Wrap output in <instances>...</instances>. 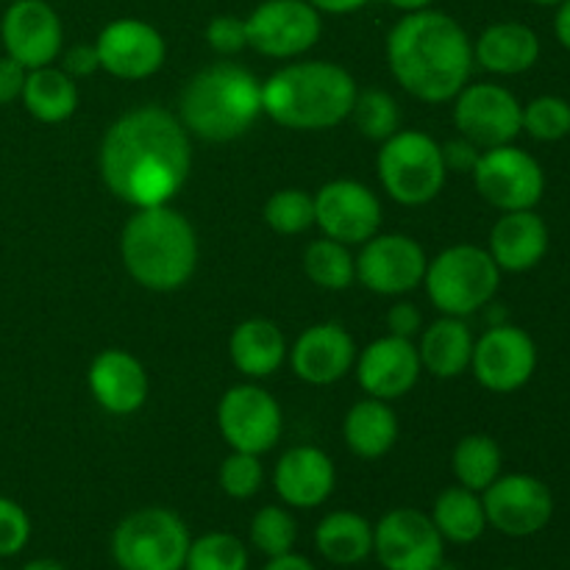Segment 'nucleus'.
<instances>
[{
    "label": "nucleus",
    "instance_id": "16",
    "mask_svg": "<svg viewBox=\"0 0 570 570\" xmlns=\"http://www.w3.org/2000/svg\"><path fill=\"white\" fill-rule=\"evenodd\" d=\"M426 250L406 234H376L362 243L356 256V278L371 293L406 295L426 276Z\"/></svg>",
    "mask_w": 570,
    "mask_h": 570
},
{
    "label": "nucleus",
    "instance_id": "10",
    "mask_svg": "<svg viewBox=\"0 0 570 570\" xmlns=\"http://www.w3.org/2000/svg\"><path fill=\"white\" fill-rule=\"evenodd\" d=\"M248 48L271 59H295L317 45L323 14L309 0H262L248 17Z\"/></svg>",
    "mask_w": 570,
    "mask_h": 570
},
{
    "label": "nucleus",
    "instance_id": "45",
    "mask_svg": "<svg viewBox=\"0 0 570 570\" xmlns=\"http://www.w3.org/2000/svg\"><path fill=\"white\" fill-rule=\"evenodd\" d=\"M421 326H423V317H421V312H417L415 304H410V301H401V304L390 306V312H387L390 334L412 340L417 332H423Z\"/></svg>",
    "mask_w": 570,
    "mask_h": 570
},
{
    "label": "nucleus",
    "instance_id": "30",
    "mask_svg": "<svg viewBox=\"0 0 570 570\" xmlns=\"http://www.w3.org/2000/svg\"><path fill=\"white\" fill-rule=\"evenodd\" d=\"M20 100L28 115L53 126V122H65L76 115L78 83L61 67H37V70H28Z\"/></svg>",
    "mask_w": 570,
    "mask_h": 570
},
{
    "label": "nucleus",
    "instance_id": "32",
    "mask_svg": "<svg viewBox=\"0 0 570 570\" xmlns=\"http://www.w3.org/2000/svg\"><path fill=\"white\" fill-rule=\"evenodd\" d=\"M501 445L490 434H468L451 454V468L462 488L484 493L501 476Z\"/></svg>",
    "mask_w": 570,
    "mask_h": 570
},
{
    "label": "nucleus",
    "instance_id": "47",
    "mask_svg": "<svg viewBox=\"0 0 570 570\" xmlns=\"http://www.w3.org/2000/svg\"><path fill=\"white\" fill-rule=\"evenodd\" d=\"M262 570H315L306 557L295 554V551H289V554H282V557H271L267 560V566Z\"/></svg>",
    "mask_w": 570,
    "mask_h": 570
},
{
    "label": "nucleus",
    "instance_id": "51",
    "mask_svg": "<svg viewBox=\"0 0 570 570\" xmlns=\"http://www.w3.org/2000/svg\"><path fill=\"white\" fill-rule=\"evenodd\" d=\"M529 3H534V6H560L562 0H529Z\"/></svg>",
    "mask_w": 570,
    "mask_h": 570
},
{
    "label": "nucleus",
    "instance_id": "28",
    "mask_svg": "<svg viewBox=\"0 0 570 570\" xmlns=\"http://www.w3.org/2000/svg\"><path fill=\"white\" fill-rule=\"evenodd\" d=\"M345 445L362 460H382L399 440V417L390 410V401L362 399L348 410L343 421Z\"/></svg>",
    "mask_w": 570,
    "mask_h": 570
},
{
    "label": "nucleus",
    "instance_id": "42",
    "mask_svg": "<svg viewBox=\"0 0 570 570\" xmlns=\"http://www.w3.org/2000/svg\"><path fill=\"white\" fill-rule=\"evenodd\" d=\"M61 70L70 78H87L92 76V72H98V48H95V45H72V48L65 50V56H61Z\"/></svg>",
    "mask_w": 570,
    "mask_h": 570
},
{
    "label": "nucleus",
    "instance_id": "1",
    "mask_svg": "<svg viewBox=\"0 0 570 570\" xmlns=\"http://www.w3.org/2000/svg\"><path fill=\"white\" fill-rule=\"evenodd\" d=\"M100 176L134 209L170 204L193 170L189 131L161 106H139L111 122L100 142Z\"/></svg>",
    "mask_w": 570,
    "mask_h": 570
},
{
    "label": "nucleus",
    "instance_id": "11",
    "mask_svg": "<svg viewBox=\"0 0 570 570\" xmlns=\"http://www.w3.org/2000/svg\"><path fill=\"white\" fill-rule=\"evenodd\" d=\"M217 429L232 451L262 456L282 440V406L259 384H234L217 404Z\"/></svg>",
    "mask_w": 570,
    "mask_h": 570
},
{
    "label": "nucleus",
    "instance_id": "36",
    "mask_svg": "<svg viewBox=\"0 0 570 570\" xmlns=\"http://www.w3.org/2000/svg\"><path fill=\"white\" fill-rule=\"evenodd\" d=\"M351 117H354L362 137L376 139V142H384V139L393 137V134L399 131L401 122L399 104H395L393 95H387L384 89H365V92H356Z\"/></svg>",
    "mask_w": 570,
    "mask_h": 570
},
{
    "label": "nucleus",
    "instance_id": "31",
    "mask_svg": "<svg viewBox=\"0 0 570 570\" xmlns=\"http://www.w3.org/2000/svg\"><path fill=\"white\" fill-rule=\"evenodd\" d=\"M432 521L438 527L440 538L456 546H471L488 529V515H484L482 495L473 490L456 488L443 490L432 507Z\"/></svg>",
    "mask_w": 570,
    "mask_h": 570
},
{
    "label": "nucleus",
    "instance_id": "14",
    "mask_svg": "<svg viewBox=\"0 0 570 570\" xmlns=\"http://www.w3.org/2000/svg\"><path fill=\"white\" fill-rule=\"evenodd\" d=\"M523 106L501 83H465L454 98L456 131L482 150L510 145L523 131Z\"/></svg>",
    "mask_w": 570,
    "mask_h": 570
},
{
    "label": "nucleus",
    "instance_id": "35",
    "mask_svg": "<svg viewBox=\"0 0 570 570\" xmlns=\"http://www.w3.org/2000/svg\"><path fill=\"white\" fill-rule=\"evenodd\" d=\"M265 223L276 234L295 237L315 226V195L304 189H278L265 204Z\"/></svg>",
    "mask_w": 570,
    "mask_h": 570
},
{
    "label": "nucleus",
    "instance_id": "4",
    "mask_svg": "<svg viewBox=\"0 0 570 570\" xmlns=\"http://www.w3.org/2000/svg\"><path fill=\"white\" fill-rule=\"evenodd\" d=\"M128 276L150 293H173L198 267V237L187 217L170 204L145 206L128 217L120 237Z\"/></svg>",
    "mask_w": 570,
    "mask_h": 570
},
{
    "label": "nucleus",
    "instance_id": "38",
    "mask_svg": "<svg viewBox=\"0 0 570 570\" xmlns=\"http://www.w3.org/2000/svg\"><path fill=\"white\" fill-rule=\"evenodd\" d=\"M521 126L538 142H560L570 134V104L557 95H540L523 106Z\"/></svg>",
    "mask_w": 570,
    "mask_h": 570
},
{
    "label": "nucleus",
    "instance_id": "18",
    "mask_svg": "<svg viewBox=\"0 0 570 570\" xmlns=\"http://www.w3.org/2000/svg\"><path fill=\"white\" fill-rule=\"evenodd\" d=\"M0 39L6 56L20 61L26 70H37L61 56L65 28L48 0H14L0 20Z\"/></svg>",
    "mask_w": 570,
    "mask_h": 570
},
{
    "label": "nucleus",
    "instance_id": "21",
    "mask_svg": "<svg viewBox=\"0 0 570 570\" xmlns=\"http://www.w3.org/2000/svg\"><path fill=\"white\" fill-rule=\"evenodd\" d=\"M356 343L340 323H315L289 348V362L301 382L326 387L351 373L356 362Z\"/></svg>",
    "mask_w": 570,
    "mask_h": 570
},
{
    "label": "nucleus",
    "instance_id": "12",
    "mask_svg": "<svg viewBox=\"0 0 570 570\" xmlns=\"http://www.w3.org/2000/svg\"><path fill=\"white\" fill-rule=\"evenodd\" d=\"M373 554L384 570H434L443 562L445 540L432 515L399 507L373 527Z\"/></svg>",
    "mask_w": 570,
    "mask_h": 570
},
{
    "label": "nucleus",
    "instance_id": "52",
    "mask_svg": "<svg viewBox=\"0 0 570 570\" xmlns=\"http://www.w3.org/2000/svg\"><path fill=\"white\" fill-rule=\"evenodd\" d=\"M434 570H460V568L449 566V562H440V566H438V568H434Z\"/></svg>",
    "mask_w": 570,
    "mask_h": 570
},
{
    "label": "nucleus",
    "instance_id": "54",
    "mask_svg": "<svg viewBox=\"0 0 570 570\" xmlns=\"http://www.w3.org/2000/svg\"><path fill=\"white\" fill-rule=\"evenodd\" d=\"M0 570H3V568H0Z\"/></svg>",
    "mask_w": 570,
    "mask_h": 570
},
{
    "label": "nucleus",
    "instance_id": "39",
    "mask_svg": "<svg viewBox=\"0 0 570 570\" xmlns=\"http://www.w3.org/2000/svg\"><path fill=\"white\" fill-rule=\"evenodd\" d=\"M220 488L228 499H254L262 490V482H265V468H262V460L256 454H245V451H232V454L223 460L220 473Z\"/></svg>",
    "mask_w": 570,
    "mask_h": 570
},
{
    "label": "nucleus",
    "instance_id": "2",
    "mask_svg": "<svg viewBox=\"0 0 570 570\" xmlns=\"http://www.w3.org/2000/svg\"><path fill=\"white\" fill-rule=\"evenodd\" d=\"M387 65L412 98L445 104L454 100L471 78L473 42L445 11H410L390 28Z\"/></svg>",
    "mask_w": 570,
    "mask_h": 570
},
{
    "label": "nucleus",
    "instance_id": "29",
    "mask_svg": "<svg viewBox=\"0 0 570 570\" xmlns=\"http://www.w3.org/2000/svg\"><path fill=\"white\" fill-rule=\"evenodd\" d=\"M315 546L332 566H362L373 554V527L360 512H328L315 529Z\"/></svg>",
    "mask_w": 570,
    "mask_h": 570
},
{
    "label": "nucleus",
    "instance_id": "7",
    "mask_svg": "<svg viewBox=\"0 0 570 570\" xmlns=\"http://www.w3.org/2000/svg\"><path fill=\"white\" fill-rule=\"evenodd\" d=\"M193 538L181 518L165 507H145L117 523L111 557L120 570H184Z\"/></svg>",
    "mask_w": 570,
    "mask_h": 570
},
{
    "label": "nucleus",
    "instance_id": "22",
    "mask_svg": "<svg viewBox=\"0 0 570 570\" xmlns=\"http://www.w3.org/2000/svg\"><path fill=\"white\" fill-rule=\"evenodd\" d=\"M337 484V471L326 451L315 445H295L284 451L273 471V488L278 499L295 510H315L326 504Z\"/></svg>",
    "mask_w": 570,
    "mask_h": 570
},
{
    "label": "nucleus",
    "instance_id": "33",
    "mask_svg": "<svg viewBox=\"0 0 570 570\" xmlns=\"http://www.w3.org/2000/svg\"><path fill=\"white\" fill-rule=\"evenodd\" d=\"M304 273L312 284L328 293L348 289L356 278V256L337 239H315L304 250Z\"/></svg>",
    "mask_w": 570,
    "mask_h": 570
},
{
    "label": "nucleus",
    "instance_id": "15",
    "mask_svg": "<svg viewBox=\"0 0 570 570\" xmlns=\"http://www.w3.org/2000/svg\"><path fill=\"white\" fill-rule=\"evenodd\" d=\"M473 376L490 393H515L538 371V345L523 328L495 323L473 345Z\"/></svg>",
    "mask_w": 570,
    "mask_h": 570
},
{
    "label": "nucleus",
    "instance_id": "19",
    "mask_svg": "<svg viewBox=\"0 0 570 570\" xmlns=\"http://www.w3.org/2000/svg\"><path fill=\"white\" fill-rule=\"evenodd\" d=\"M100 70L126 81H142L161 70L167 59V42L159 28L137 17L111 20L95 39Z\"/></svg>",
    "mask_w": 570,
    "mask_h": 570
},
{
    "label": "nucleus",
    "instance_id": "46",
    "mask_svg": "<svg viewBox=\"0 0 570 570\" xmlns=\"http://www.w3.org/2000/svg\"><path fill=\"white\" fill-rule=\"evenodd\" d=\"M321 14H354V11L365 9L371 0H309Z\"/></svg>",
    "mask_w": 570,
    "mask_h": 570
},
{
    "label": "nucleus",
    "instance_id": "9",
    "mask_svg": "<svg viewBox=\"0 0 570 570\" xmlns=\"http://www.w3.org/2000/svg\"><path fill=\"white\" fill-rule=\"evenodd\" d=\"M471 176L479 195L501 212L534 209L546 193V173L540 161L512 142L482 150Z\"/></svg>",
    "mask_w": 570,
    "mask_h": 570
},
{
    "label": "nucleus",
    "instance_id": "25",
    "mask_svg": "<svg viewBox=\"0 0 570 570\" xmlns=\"http://www.w3.org/2000/svg\"><path fill=\"white\" fill-rule=\"evenodd\" d=\"M540 59V37L523 22H493L473 42V61L495 76H521Z\"/></svg>",
    "mask_w": 570,
    "mask_h": 570
},
{
    "label": "nucleus",
    "instance_id": "53",
    "mask_svg": "<svg viewBox=\"0 0 570 570\" xmlns=\"http://www.w3.org/2000/svg\"><path fill=\"white\" fill-rule=\"evenodd\" d=\"M507 570H515V568H507Z\"/></svg>",
    "mask_w": 570,
    "mask_h": 570
},
{
    "label": "nucleus",
    "instance_id": "26",
    "mask_svg": "<svg viewBox=\"0 0 570 570\" xmlns=\"http://www.w3.org/2000/svg\"><path fill=\"white\" fill-rule=\"evenodd\" d=\"M228 354L243 376L267 379L284 365V360L289 356V345L276 323L267 317H250L232 332Z\"/></svg>",
    "mask_w": 570,
    "mask_h": 570
},
{
    "label": "nucleus",
    "instance_id": "8",
    "mask_svg": "<svg viewBox=\"0 0 570 570\" xmlns=\"http://www.w3.org/2000/svg\"><path fill=\"white\" fill-rule=\"evenodd\" d=\"M379 178L401 206H426L443 193V148L423 131H395L379 150Z\"/></svg>",
    "mask_w": 570,
    "mask_h": 570
},
{
    "label": "nucleus",
    "instance_id": "50",
    "mask_svg": "<svg viewBox=\"0 0 570 570\" xmlns=\"http://www.w3.org/2000/svg\"><path fill=\"white\" fill-rule=\"evenodd\" d=\"M20 570H67V568L61 566V562L48 560V557H42V560H31V562H26V566H22Z\"/></svg>",
    "mask_w": 570,
    "mask_h": 570
},
{
    "label": "nucleus",
    "instance_id": "43",
    "mask_svg": "<svg viewBox=\"0 0 570 570\" xmlns=\"http://www.w3.org/2000/svg\"><path fill=\"white\" fill-rule=\"evenodd\" d=\"M28 70L14 61L11 56H0V106L14 104L22 98V87H26Z\"/></svg>",
    "mask_w": 570,
    "mask_h": 570
},
{
    "label": "nucleus",
    "instance_id": "34",
    "mask_svg": "<svg viewBox=\"0 0 570 570\" xmlns=\"http://www.w3.org/2000/svg\"><path fill=\"white\" fill-rule=\"evenodd\" d=\"M184 570H248V549L232 532H206L189 543Z\"/></svg>",
    "mask_w": 570,
    "mask_h": 570
},
{
    "label": "nucleus",
    "instance_id": "37",
    "mask_svg": "<svg viewBox=\"0 0 570 570\" xmlns=\"http://www.w3.org/2000/svg\"><path fill=\"white\" fill-rule=\"evenodd\" d=\"M298 540V523L284 507H262L250 521V543L259 554L271 557L289 554Z\"/></svg>",
    "mask_w": 570,
    "mask_h": 570
},
{
    "label": "nucleus",
    "instance_id": "27",
    "mask_svg": "<svg viewBox=\"0 0 570 570\" xmlns=\"http://www.w3.org/2000/svg\"><path fill=\"white\" fill-rule=\"evenodd\" d=\"M473 345H476V340H473L465 321L443 315L421 332L417 354H421L423 371L438 379H456L471 367Z\"/></svg>",
    "mask_w": 570,
    "mask_h": 570
},
{
    "label": "nucleus",
    "instance_id": "17",
    "mask_svg": "<svg viewBox=\"0 0 570 570\" xmlns=\"http://www.w3.org/2000/svg\"><path fill=\"white\" fill-rule=\"evenodd\" d=\"M315 226L323 237L343 245H362L382 226V204L371 187L351 178L323 184L315 193Z\"/></svg>",
    "mask_w": 570,
    "mask_h": 570
},
{
    "label": "nucleus",
    "instance_id": "20",
    "mask_svg": "<svg viewBox=\"0 0 570 570\" xmlns=\"http://www.w3.org/2000/svg\"><path fill=\"white\" fill-rule=\"evenodd\" d=\"M354 365L360 387L371 399L382 401L404 399L423 373L417 345L412 340L395 337V334L373 340L365 351L356 354Z\"/></svg>",
    "mask_w": 570,
    "mask_h": 570
},
{
    "label": "nucleus",
    "instance_id": "41",
    "mask_svg": "<svg viewBox=\"0 0 570 570\" xmlns=\"http://www.w3.org/2000/svg\"><path fill=\"white\" fill-rule=\"evenodd\" d=\"M206 45L220 56H234L239 50L248 48V31H245V20L234 14H217L212 17L206 26Z\"/></svg>",
    "mask_w": 570,
    "mask_h": 570
},
{
    "label": "nucleus",
    "instance_id": "40",
    "mask_svg": "<svg viewBox=\"0 0 570 570\" xmlns=\"http://www.w3.org/2000/svg\"><path fill=\"white\" fill-rule=\"evenodd\" d=\"M31 540V518L9 495H0V560L17 557Z\"/></svg>",
    "mask_w": 570,
    "mask_h": 570
},
{
    "label": "nucleus",
    "instance_id": "44",
    "mask_svg": "<svg viewBox=\"0 0 570 570\" xmlns=\"http://www.w3.org/2000/svg\"><path fill=\"white\" fill-rule=\"evenodd\" d=\"M479 156H482V148L473 145L471 139L460 137V139H451V142L443 145V161H445V170H456V173H473L476 167Z\"/></svg>",
    "mask_w": 570,
    "mask_h": 570
},
{
    "label": "nucleus",
    "instance_id": "24",
    "mask_svg": "<svg viewBox=\"0 0 570 570\" xmlns=\"http://www.w3.org/2000/svg\"><path fill=\"white\" fill-rule=\"evenodd\" d=\"M549 226L534 209L504 212L490 232V256L501 273H527L549 254Z\"/></svg>",
    "mask_w": 570,
    "mask_h": 570
},
{
    "label": "nucleus",
    "instance_id": "23",
    "mask_svg": "<svg viewBox=\"0 0 570 570\" xmlns=\"http://www.w3.org/2000/svg\"><path fill=\"white\" fill-rule=\"evenodd\" d=\"M89 390L109 415H134L148 401L150 382L137 356L122 348H106L89 365Z\"/></svg>",
    "mask_w": 570,
    "mask_h": 570
},
{
    "label": "nucleus",
    "instance_id": "3",
    "mask_svg": "<svg viewBox=\"0 0 570 570\" xmlns=\"http://www.w3.org/2000/svg\"><path fill=\"white\" fill-rule=\"evenodd\" d=\"M356 92L343 65L293 61L262 83V111L289 131H326L348 120Z\"/></svg>",
    "mask_w": 570,
    "mask_h": 570
},
{
    "label": "nucleus",
    "instance_id": "49",
    "mask_svg": "<svg viewBox=\"0 0 570 570\" xmlns=\"http://www.w3.org/2000/svg\"><path fill=\"white\" fill-rule=\"evenodd\" d=\"M384 3H390L393 9L404 11V14H410V11H421V9H432L434 0H384Z\"/></svg>",
    "mask_w": 570,
    "mask_h": 570
},
{
    "label": "nucleus",
    "instance_id": "13",
    "mask_svg": "<svg viewBox=\"0 0 570 570\" xmlns=\"http://www.w3.org/2000/svg\"><path fill=\"white\" fill-rule=\"evenodd\" d=\"M488 527L499 529L507 538H532L549 527L554 515V495L549 484L529 473L499 476L482 493Z\"/></svg>",
    "mask_w": 570,
    "mask_h": 570
},
{
    "label": "nucleus",
    "instance_id": "5",
    "mask_svg": "<svg viewBox=\"0 0 570 570\" xmlns=\"http://www.w3.org/2000/svg\"><path fill=\"white\" fill-rule=\"evenodd\" d=\"M262 115V83L248 67L217 61L195 72L181 89L178 120L206 142L243 137Z\"/></svg>",
    "mask_w": 570,
    "mask_h": 570
},
{
    "label": "nucleus",
    "instance_id": "6",
    "mask_svg": "<svg viewBox=\"0 0 570 570\" xmlns=\"http://www.w3.org/2000/svg\"><path fill=\"white\" fill-rule=\"evenodd\" d=\"M423 284L429 301L443 315L468 317L488 306L499 293L501 267L490 250L479 245H451L429 262Z\"/></svg>",
    "mask_w": 570,
    "mask_h": 570
},
{
    "label": "nucleus",
    "instance_id": "48",
    "mask_svg": "<svg viewBox=\"0 0 570 570\" xmlns=\"http://www.w3.org/2000/svg\"><path fill=\"white\" fill-rule=\"evenodd\" d=\"M554 33H557V39H560L562 48L570 50V0H562V3L557 6Z\"/></svg>",
    "mask_w": 570,
    "mask_h": 570
}]
</instances>
